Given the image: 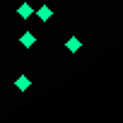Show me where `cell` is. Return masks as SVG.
<instances>
[{
    "mask_svg": "<svg viewBox=\"0 0 123 123\" xmlns=\"http://www.w3.org/2000/svg\"><path fill=\"white\" fill-rule=\"evenodd\" d=\"M15 87H17L19 92H27V89L31 87V82H29V77H27V75H19V77L15 80Z\"/></svg>",
    "mask_w": 123,
    "mask_h": 123,
    "instance_id": "5b68a950",
    "label": "cell"
},
{
    "mask_svg": "<svg viewBox=\"0 0 123 123\" xmlns=\"http://www.w3.org/2000/svg\"><path fill=\"white\" fill-rule=\"evenodd\" d=\"M19 43H22V46H24V48H31V46H34V43H36V36H34V34H31V31H24V34H22V36H19Z\"/></svg>",
    "mask_w": 123,
    "mask_h": 123,
    "instance_id": "3957f363",
    "label": "cell"
},
{
    "mask_svg": "<svg viewBox=\"0 0 123 123\" xmlns=\"http://www.w3.org/2000/svg\"><path fill=\"white\" fill-rule=\"evenodd\" d=\"M17 15H19V17H22V19H29V17H31V15H34V7H31V5H29V3H22V5H19V7H17Z\"/></svg>",
    "mask_w": 123,
    "mask_h": 123,
    "instance_id": "7a4b0ae2",
    "label": "cell"
},
{
    "mask_svg": "<svg viewBox=\"0 0 123 123\" xmlns=\"http://www.w3.org/2000/svg\"><path fill=\"white\" fill-rule=\"evenodd\" d=\"M36 17H39L41 22H48V19L53 17V10H51V5H41V7L36 10Z\"/></svg>",
    "mask_w": 123,
    "mask_h": 123,
    "instance_id": "6da1fadb",
    "label": "cell"
},
{
    "mask_svg": "<svg viewBox=\"0 0 123 123\" xmlns=\"http://www.w3.org/2000/svg\"><path fill=\"white\" fill-rule=\"evenodd\" d=\"M65 48H68V51H70V53H77V51H80V48H82V41H80V39H77V36H70V39H68V41H65Z\"/></svg>",
    "mask_w": 123,
    "mask_h": 123,
    "instance_id": "277c9868",
    "label": "cell"
}]
</instances>
